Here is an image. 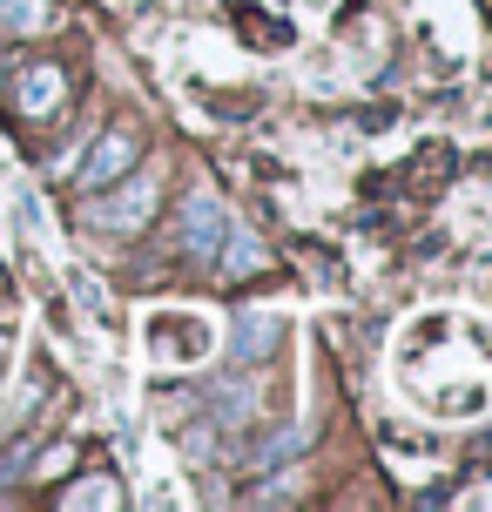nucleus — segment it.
I'll use <instances>...</instances> for the list:
<instances>
[{
	"label": "nucleus",
	"instance_id": "423d86ee",
	"mask_svg": "<svg viewBox=\"0 0 492 512\" xmlns=\"http://www.w3.org/2000/svg\"><path fill=\"white\" fill-rule=\"evenodd\" d=\"M216 256H223V277H257V270H263V243L250 230H223Z\"/></svg>",
	"mask_w": 492,
	"mask_h": 512
},
{
	"label": "nucleus",
	"instance_id": "f257e3e1",
	"mask_svg": "<svg viewBox=\"0 0 492 512\" xmlns=\"http://www.w3.org/2000/svg\"><path fill=\"white\" fill-rule=\"evenodd\" d=\"M129 155H135V135L129 128H108L95 142V155L81 162V189H108L115 176H129Z\"/></svg>",
	"mask_w": 492,
	"mask_h": 512
},
{
	"label": "nucleus",
	"instance_id": "0eeeda50",
	"mask_svg": "<svg viewBox=\"0 0 492 512\" xmlns=\"http://www.w3.org/2000/svg\"><path fill=\"white\" fill-rule=\"evenodd\" d=\"M0 14L14 27H41V0H0Z\"/></svg>",
	"mask_w": 492,
	"mask_h": 512
},
{
	"label": "nucleus",
	"instance_id": "39448f33",
	"mask_svg": "<svg viewBox=\"0 0 492 512\" xmlns=\"http://www.w3.org/2000/svg\"><path fill=\"white\" fill-rule=\"evenodd\" d=\"M61 88H68V81H61V68H48V61H41V68H27V75H21V88H14V95H21L27 115H54V108H61Z\"/></svg>",
	"mask_w": 492,
	"mask_h": 512
},
{
	"label": "nucleus",
	"instance_id": "6e6552de",
	"mask_svg": "<svg viewBox=\"0 0 492 512\" xmlns=\"http://www.w3.org/2000/svg\"><path fill=\"white\" fill-rule=\"evenodd\" d=\"M304 445H311V432H284V438H270L263 459H290V452H304Z\"/></svg>",
	"mask_w": 492,
	"mask_h": 512
},
{
	"label": "nucleus",
	"instance_id": "20e7f679",
	"mask_svg": "<svg viewBox=\"0 0 492 512\" xmlns=\"http://www.w3.org/2000/svg\"><path fill=\"white\" fill-rule=\"evenodd\" d=\"M277 344H284V317H277V310H250V317H236V358H243V364H263Z\"/></svg>",
	"mask_w": 492,
	"mask_h": 512
},
{
	"label": "nucleus",
	"instance_id": "1a4fd4ad",
	"mask_svg": "<svg viewBox=\"0 0 492 512\" xmlns=\"http://www.w3.org/2000/svg\"><path fill=\"white\" fill-rule=\"evenodd\" d=\"M27 465V445H14V452H7V459H0V479H14V472H21Z\"/></svg>",
	"mask_w": 492,
	"mask_h": 512
},
{
	"label": "nucleus",
	"instance_id": "f03ea898",
	"mask_svg": "<svg viewBox=\"0 0 492 512\" xmlns=\"http://www.w3.org/2000/svg\"><path fill=\"white\" fill-rule=\"evenodd\" d=\"M216 243H223V203L216 196H196V203L182 209V250L196 256V263H209Z\"/></svg>",
	"mask_w": 492,
	"mask_h": 512
},
{
	"label": "nucleus",
	"instance_id": "7ed1b4c3",
	"mask_svg": "<svg viewBox=\"0 0 492 512\" xmlns=\"http://www.w3.org/2000/svg\"><path fill=\"white\" fill-rule=\"evenodd\" d=\"M149 203H156V176H135L122 196H108V203L95 209V223H102V230H142V223H149Z\"/></svg>",
	"mask_w": 492,
	"mask_h": 512
}]
</instances>
